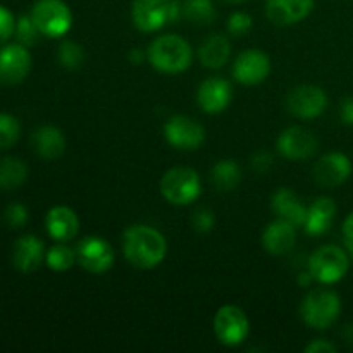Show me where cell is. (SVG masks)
I'll return each instance as SVG.
<instances>
[{
	"label": "cell",
	"instance_id": "f1b7e54d",
	"mask_svg": "<svg viewBox=\"0 0 353 353\" xmlns=\"http://www.w3.org/2000/svg\"><path fill=\"white\" fill-rule=\"evenodd\" d=\"M57 59L62 68L68 69V71H74V69L81 68L83 62H85V50L76 41H62L57 52Z\"/></svg>",
	"mask_w": 353,
	"mask_h": 353
},
{
	"label": "cell",
	"instance_id": "4fadbf2b",
	"mask_svg": "<svg viewBox=\"0 0 353 353\" xmlns=\"http://www.w3.org/2000/svg\"><path fill=\"white\" fill-rule=\"evenodd\" d=\"M269 74H271V59L259 48H248L234 59L233 78L241 85H261Z\"/></svg>",
	"mask_w": 353,
	"mask_h": 353
},
{
	"label": "cell",
	"instance_id": "8d00e7d4",
	"mask_svg": "<svg viewBox=\"0 0 353 353\" xmlns=\"http://www.w3.org/2000/svg\"><path fill=\"white\" fill-rule=\"evenodd\" d=\"M307 353H334L336 352V347H334L331 341L324 340V338H319V340L310 341L305 347Z\"/></svg>",
	"mask_w": 353,
	"mask_h": 353
},
{
	"label": "cell",
	"instance_id": "277c9868",
	"mask_svg": "<svg viewBox=\"0 0 353 353\" xmlns=\"http://www.w3.org/2000/svg\"><path fill=\"white\" fill-rule=\"evenodd\" d=\"M341 314V300L331 290H314L303 299L300 316L312 330H327L336 323Z\"/></svg>",
	"mask_w": 353,
	"mask_h": 353
},
{
	"label": "cell",
	"instance_id": "836d02e7",
	"mask_svg": "<svg viewBox=\"0 0 353 353\" xmlns=\"http://www.w3.org/2000/svg\"><path fill=\"white\" fill-rule=\"evenodd\" d=\"M192 224L193 228H195L196 233H210V231L214 230V226H216V214L210 209H199L193 214Z\"/></svg>",
	"mask_w": 353,
	"mask_h": 353
},
{
	"label": "cell",
	"instance_id": "5bb4252c",
	"mask_svg": "<svg viewBox=\"0 0 353 353\" xmlns=\"http://www.w3.org/2000/svg\"><path fill=\"white\" fill-rule=\"evenodd\" d=\"M31 71V54L21 43H10L0 48V83L17 85Z\"/></svg>",
	"mask_w": 353,
	"mask_h": 353
},
{
	"label": "cell",
	"instance_id": "3957f363",
	"mask_svg": "<svg viewBox=\"0 0 353 353\" xmlns=\"http://www.w3.org/2000/svg\"><path fill=\"white\" fill-rule=\"evenodd\" d=\"M183 16V3L178 0H133L131 19L143 33L159 31Z\"/></svg>",
	"mask_w": 353,
	"mask_h": 353
},
{
	"label": "cell",
	"instance_id": "4316f807",
	"mask_svg": "<svg viewBox=\"0 0 353 353\" xmlns=\"http://www.w3.org/2000/svg\"><path fill=\"white\" fill-rule=\"evenodd\" d=\"M183 17L196 26L210 24L216 17L212 0H185L183 2Z\"/></svg>",
	"mask_w": 353,
	"mask_h": 353
},
{
	"label": "cell",
	"instance_id": "9a60e30c",
	"mask_svg": "<svg viewBox=\"0 0 353 353\" xmlns=\"http://www.w3.org/2000/svg\"><path fill=\"white\" fill-rule=\"evenodd\" d=\"M352 161L341 152L323 155L314 165V179L324 188H338L352 176Z\"/></svg>",
	"mask_w": 353,
	"mask_h": 353
},
{
	"label": "cell",
	"instance_id": "9c48e42d",
	"mask_svg": "<svg viewBox=\"0 0 353 353\" xmlns=\"http://www.w3.org/2000/svg\"><path fill=\"white\" fill-rule=\"evenodd\" d=\"M76 261L90 274H105L114 265V248L100 236H86L76 247Z\"/></svg>",
	"mask_w": 353,
	"mask_h": 353
},
{
	"label": "cell",
	"instance_id": "44dd1931",
	"mask_svg": "<svg viewBox=\"0 0 353 353\" xmlns=\"http://www.w3.org/2000/svg\"><path fill=\"white\" fill-rule=\"evenodd\" d=\"M296 243V226L285 219H276L262 233V245L272 255H286Z\"/></svg>",
	"mask_w": 353,
	"mask_h": 353
},
{
	"label": "cell",
	"instance_id": "8992f818",
	"mask_svg": "<svg viewBox=\"0 0 353 353\" xmlns=\"http://www.w3.org/2000/svg\"><path fill=\"white\" fill-rule=\"evenodd\" d=\"M350 268V257L347 250L336 245H324L319 247L307 262V269L314 279L323 285H334L347 276Z\"/></svg>",
	"mask_w": 353,
	"mask_h": 353
},
{
	"label": "cell",
	"instance_id": "7bdbcfd3",
	"mask_svg": "<svg viewBox=\"0 0 353 353\" xmlns=\"http://www.w3.org/2000/svg\"><path fill=\"white\" fill-rule=\"evenodd\" d=\"M226 2H233V3H241V2H245V0H226Z\"/></svg>",
	"mask_w": 353,
	"mask_h": 353
},
{
	"label": "cell",
	"instance_id": "d6a6232c",
	"mask_svg": "<svg viewBox=\"0 0 353 353\" xmlns=\"http://www.w3.org/2000/svg\"><path fill=\"white\" fill-rule=\"evenodd\" d=\"M28 217H30V214L23 203H10L3 210V219L10 228H23L28 223Z\"/></svg>",
	"mask_w": 353,
	"mask_h": 353
},
{
	"label": "cell",
	"instance_id": "d6986e66",
	"mask_svg": "<svg viewBox=\"0 0 353 353\" xmlns=\"http://www.w3.org/2000/svg\"><path fill=\"white\" fill-rule=\"evenodd\" d=\"M45 226L48 234L55 241H71L79 233L78 214L65 205H57L50 209L45 217Z\"/></svg>",
	"mask_w": 353,
	"mask_h": 353
},
{
	"label": "cell",
	"instance_id": "d590c367",
	"mask_svg": "<svg viewBox=\"0 0 353 353\" xmlns=\"http://www.w3.org/2000/svg\"><path fill=\"white\" fill-rule=\"evenodd\" d=\"M274 165V157H272L269 152H257V154L252 157V168H254L255 172H269Z\"/></svg>",
	"mask_w": 353,
	"mask_h": 353
},
{
	"label": "cell",
	"instance_id": "6da1fadb",
	"mask_svg": "<svg viewBox=\"0 0 353 353\" xmlns=\"http://www.w3.org/2000/svg\"><path fill=\"white\" fill-rule=\"evenodd\" d=\"M123 252L126 261L140 271H148L161 264L168 255V240L148 224H134L123 234Z\"/></svg>",
	"mask_w": 353,
	"mask_h": 353
},
{
	"label": "cell",
	"instance_id": "83f0119b",
	"mask_svg": "<svg viewBox=\"0 0 353 353\" xmlns=\"http://www.w3.org/2000/svg\"><path fill=\"white\" fill-rule=\"evenodd\" d=\"M45 262L48 268L55 272H65L76 264V250H72L65 241H57L54 247H50L45 255Z\"/></svg>",
	"mask_w": 353,
	"mask_h": 353
},
{
	"label": "cell",
	"instance_id": "d4e9b609",
	"mask_svg": "<svg viewBox=\"0 0 353 353\" xmlns=\"http://www.w3.org/2000/svg\"><path fill=\"white\" fill-rule=\"evenodd\" d=\"M210 181L219 192H233L241 181V168L233 159H223L210 171Z\"/></svg>",
	"mask_w": 353,
	"mask_h": 353
},
{
	"label": "cell",
	"instance_id": "2e32d148",
	"mask_svg": "<svg viewBox=\"0 0 353 353\" xmlns=\"http://www.w3.org/2000/svg\"><path fill=\"white\" fill-rule=\"evenodd\" d=\"M233 99V90H231L230 81L224 78H207L205 81L200 83L199 92H196V102L200 109L207 114H219L228 109Z\"/></svg>",
	"mask_w": 353,
	"mask_h": 353
},
{
	"label": "cell",
	"instance_id": "60d3db41",
	"mask_svg": "<svg viewBox=\"0 0 353 353\" xmlns=\"http://www.w3.org/2000/svg\"><path fill=\"white\" fill-rule=\"evenodd\" d=\"M130 61L133 62V64H141V62H143V52H141V48H133V50H131Z\"/></svg>",
	"mask_w": 353,
	"mask_h": 353
},
{
	"label": "cell",
	"instance_id": "ffe728a7",
	"mask_svg": "<svg viewBox=\"0 0 353 353\" xmlns=\"http://www.w3.org/2000/svg\"><path fill=\"white\" fill-rule=\"evenodd\" d=\"M272 212L278 216V219H285L292 223L293 226H303L307 217L305 203L300 200V196L292 188H278L272 193L271 199Z\"/></svg>",
	"mask_w": 353,
	"mask_h": 353
},
{
	"label": "cell",
	"instance_id": "e575fe53",
	"mask_svg": "<svg viewBox=\"0 0 353 353\" xmlns=\"http://www.w3.org/2000/svg\"><path fill=\"white\" fill-rule=\"evenodd\" d=\"M16 30V17L7 7L0 6V43L9 40Z\"/></svg>",
	"mask_w": 353,
	"mask_h": 353
},
{
	"label": "cell",
	"instance_id": "8fae6325",
	"mask_svg": "<svg viewBox=\"0 0 353 353\" xmlns=\"http://www.w3.org/2000/svg\"><path fill=\"white\" fill-rule=\"evenodd\" d=\"M164 137L178 150H196L205 141V128L188 116H172L164 126Z\"/></svg>",
	"mask_w": 353,
	"mask_h": 353
},
{
	"label": "cell",
	"instance_id": "b9f144b4",
	"mask_svg": "<svg viewBox=\"0 0 353 353\" xmlns=\"http://www.w3.org/2000/svg\"><path fill=\"white\" fill-rule=\"evenodd\" d=\"M345 247H347L348 257L353 259V241L352 240H345Z\"/></svg>",
	"mask_w": 353,
	"mask_h": 353
},
{
	"label": "cell",
	"instance_id": "603a6c76",
	"mask_svg": "<svg viewBox=\"0 0 353 353\" xmlns=\"http://www.w3.org/2000/svg\"><path fill=\"white\" fill-rule=\"evenodd\" d=\"M31 143H33L34 152L40 155L45 161H55L61 157L65 152V141L64 133L59 130L57 126H40L34 130L33 137H31Z\"/></svg>",
	"mask_w": 353,
	"mask_h": 353
},
{
	"label": "cell",
	"instance_id": "1f68e13d",
	"mask_svg": "<svg viewBox=\"0 0 353 353\" xmlns=\"http://www.w3.org/2000/svg\"><path fill=\"white\" fill-rule=\"evenodd\" d=\"M252 26H254V21H252L250 14L241 12V10L233 12L228 17V33L231 37H243L252 30Z\"/></svg>",
	"mask_w": 353,
	"mask_h": 353
},
{
	"label": "cell",
	"instance_id": "7c38bea8",
	"mask_svg": "<svg viewBox=\"0 0 353 353\" xmlns=\"http://www.w3.org/2000/svg\"><path fill=\"white\" fill-rule=\"evenodd\" d=\"M319 148V140L310 130L302 126L286 128L278 138V152L293 162L314 157Z\"/></svg>",
	"mask_w": 353,
	"mask_h": 353
},
{
	"label": "cell",
	"instance_id": "f546056e",
	"mask_svg": "<svg viewBox=\"0 0 353 353\" xmlns=\"http://www.w3.org/2000/svg\"><path fill=\"white\" fill-rule=\"evenodd\" d=\"M21 134V124L12 114L0 112V150L10 148Z\"/></svg>",
	"mask_w": 353,
	"mask_h": 353
},
{
	"label": "cell",
	"instance_id": "484cf974",
	"mask_svg": "<svg viewBox=\"0 0 353 353\" xmlns=\"http://www.w3.org/2000/svg\"><path fill=\"white\" fill-rule=\"evenodd\" d=\"M28 179V165L21 159H0V190H16Z\"/></svg>",
	"mask_w": 353,
	"mask_h": 353
},
{
	"label": "cell",
	"instance_id": "7402d4cb",
	"mask_svg": "<svg viewBox=\"0 0 353 353\" xmlns=\"http://www.w3.org/2000/svg\"><path fill=\"white\" fill-rule=\"evenodd\" d=\"M336 216V203L330 196H321L307 207V217L303 228L310 236H323L333 226Z\"/></svg>",
	"mask_w": 353,
	"mask_h": 353
},
{
	"label": "cell",
	"instance_id": "e0dca14e",
	"mask_svg": "<svg viewBox=\"0 0 353 353\" xmlns=\"http://www.w3.org/2000/svg\"><path fill=\"white\" fill-rule=\"evenodd\" d=\"M45 255H47V252H45L43 241L34 234H24V236L17 238L16 243H14V268L24 274H30L40 268L41 262L45 261Z\"/></svg>",
	"mask_w": 353,
	"mask_h": 353
},
{
	"label": "cell",
	"instance_id": "30bf717a",
	"mask_svg": "<svg viewBox=\"0 0 353 353\" xmlns=\"http://www.w3.org/2000/svg\"><path fill=\"white\" fill-rule=\"evenodd\" d=\"M327 95L323 88L316 85L295 86L286 95V109L299 119H316L326 110Z\"/></svg>",
	"mask_w": 353,
	"mask_h": 353
},
{
	"label": "cell",
	"instance_id": "7a4b0ae2",
	"mask_svg": "<svg viewBox=\"0 0 353 353\" xmlns=\"http://www.w3.org/2000/svg\"><path fill=\"white\" fill-rule=\"evenodd\" d=\"M150 64L164 74H179L192 65V45L179 34H162L150 43L147 52Z\"/></svg>",
	"mask_w": 353,
	"mask_h": 353
},
{
	"label": "cell",
	"instance_id": "74e56055",
	"mask_svg": "<svg viewBox=\"0 0 353 353\" xmlns=\"http://www.w3.org/2000/svg\"><path fill=\"white\" fill-rule=\"evenodd\" d=\"M340 117L345 124L353 126V97H348L340 103Z\"/></svg>",
	"mask_w": 353,
	"mask_h": 353
},
{
	"label": "cell",
	"instance_id": "ab89813d",
	"mask_svg": "<svg viewBox=\"0 0 353 353\" xmlns=\"http://www.w3.org/2000/svg\"><path fill=\"white\" fill-rule=\"evenodd\" d=\"M312 281H314V276L310 274L309 269H307V271H302L299 274V285L300 286H309V285H312Z\"/></svg>",
	"mask_w": 353,
	"mask_h": 353
},
{
	"label": "cell",
	"instance_id": "5b68a950",
	"mask_svg": "<svg viewBox=\"0 0 353 353\" xmlns=\"http://www.w3.org/2000/svg\"><path fill=\"white\" fill-rule=\"evenodd\" d=\"M161 193L172 205L183 207L195 202L202 193L199 172L185 165L169 169L161 179Z\"/></svg>",
	"mask_w": 353,
	"mask_h": 353
},
{
	"label": "cell",
	"instance_id": "52a82bcc",
	"mask_svg": "<svg viewBox=\"0 0 353 353\" xmlns=\"http://www.w3.org/2000/svg\"><path fill=\"white\" fill-rule=\"evenodd\" d=\"M30 16L40 33L48 38L64 37L72 26V12L62 0H37Z\"/></svg>",
	"mask_w": 353,
	"mask_h": 353
},
{
	"label": "cell",
	"instance_id": "ac0fdd59",
	"mask_svg": "<svg viewBox=\"0 0 353 353\" xmlns=\"http://www.w3.org/2000/svg\"><path fill=\"white\" fill-rule=\"evenodd\" d=\"M314 9V0H268L265 14L278 26H290L305 19Z\"/></svg>",
	"mask_w": 353,
	"mask_h": 353
},
{
	"label": "cell",
	"instance_id": "f35d334b",
	"mask_svg": "<svg viewBox=\"0 0 353 353\" xmlns=\"http://www.w3.org/2000/svg\"><path fill=\"white\" fill-rule=\"evenodd\" d=\"M343 234H345V240H352L353 241V212L347 217V219H345Z\"/></svg>",
	"mask_w": 353,
	"mask_h": 353
},
{
	"label": "cell",
	"instance_id": "ba28073f",
	"mask_svg": "<svg viewBox=\"0 0 353 353\" xmlns=\"http://www.w3.org/2000/svg\"><path fill=\"white\" fill-rule=\"evenodd\" d=\"M214 333L219 343L226 347H238L250 333V321L240 307L224 305L214 316Z\"/></svg>",
	"mask_w": 353,
	"mask_h": 353
},
{
	"label": "cell",
	"instance_id": "4dcf8cb0",
	"mask_svg": "<svg viewBox=\"0 0 353 353\" xmlns=\"http://www.w3.org/2000/svg\"><path fill=\"white\" fill-rule=\"evenodd\" d=\"M14 34L17 38V43L24 45V47H31V45L37 43L41 33L37 24H34V21L31 19V16H21L19 19H16Z\"/></svg>",
	"mask_w": 353,
	"mask_h": 353
},
{
	"label": "cell",
	"instance_id": "cb8c5ba5",
	"mask_svg": "<svg viewBox=\"0 0 353 353\" xmlns=\"http://www.w3.org/2000/svg\"><path fill=\"white\" fill-rule=\"evenodd\" d=\"M231 57V45L228 37L219 33L210 34L209 38L202 41L199 48V59L203 68L219 69L228 64Z\"/></svg>",
	"mask_w": 353,
	"mask_h": 353
}]
</instances>
